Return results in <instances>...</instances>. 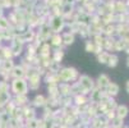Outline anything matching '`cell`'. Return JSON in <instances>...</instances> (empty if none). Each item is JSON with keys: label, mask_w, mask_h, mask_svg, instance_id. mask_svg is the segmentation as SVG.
Segmentation results:
<instances>
[{"label": "cell", "mask_w": 129, "mask_h": 128, "mask_svg": "<svg viewBox=\"0 0 129 128\" xmlns=\"http://www.w3.org/2000/svg\"><path fill=\"white\" fill-rule=\"evenodd\" d=\"M116 112H118V117H119V118H124V117H126V114H128V108H126L125 105H119Z\"/></svg>", "instance_id": "cell-12"}, {"label": "cell", "mask_w": 129, "mask_h": 128, "mask_svg": "<svg viewBox=\"0 0 129 128\" xmlns=\"http://www.w3.org/2000/svg\"><path fill=\"white\" fill-rule=\"evenodd\" d=\"M118 62H119L118 55H115V54H110V57H109V62H107V65H109V67H111V68H114V67H116V65H118Z\"/></svg>", "instance_id": "cell-10"}, {"label": "cell", "mask_w": 129, "mask_h": 128, "mask_svg": "<svg viewBox=\"0 0 129 128\" xmlns=\"http://www.w3.org/2000/svg\"><path fill=\"white\" fill-rule=\"evenodd\" d=\"M125 91L129 94V81H126V83H125Z\"/></svg>", "instance_id": "cell-19"}, {"label": "cell", "mask_w": 129, "mask_h": 128, "mask_svg": "<svg viewBox=\"0 0 129 128\" xmlns=\"http://www.w3.org/2000/svg\"><path fill=\"white\" fill-rule=\"evenodd\" d=\"M92 2H100V0H92Z\"/></svg>", "instance_id": "cell-23"}, {"label": "cell", "mask_w": 129, "mask_h": 128, "mask_svg": "<svg viewBox=\"0 0 129 128\" xmlns=\"http://www.w3.org/2000/svg\"><path fill=\"white\" fill-rule=\"evenodd\" d=\"M109 57H110V54H109V53H106V51H101L100 54H97V60H99V63H101V64H107V62H109Z\"/></svg>", "instance_id": "cell-9"}, {"label": "cell", "mask_w": 129, "mask_h": 128, "mask_svg": "<svg viewBox=\"0 0 129 128\" xmlns=\"http://www.w3.org/2000/svg\"><path fill=\"white\" fill-rule=\"evenodd\" d=\"M61 40L65 45H72L73 42H74V35L70 33V32H67L61 36Z\"/></svg>", "instance_id": "cell-8"}, {"label": "cell", "mask_w": 129, "mask_h": 128, "mask_svg": "<svg viewBox=\"0 0 129 128\" xmlns=\"http://www.w3.org/2000/svg\"><path fill=\"white\" fill-rule=\"evenodd\" d=\"M111 82L110 81V78L106 76V74H100L99 76V78H97V86L100 87V88H106V86Z\"/></svg>", "instance_id": "cell-5"}, {"label": "cell", "mask_w": 129, "mask_h": 128, "mask_svg": "<svg viewBox=\"0 0 129 128\" xmlns=\"http://www.w3.org/2000/svg\"><path fill=\"white\" fill-rule=\"evenodd\" d=\"M12 90H13V92H15L17 95H26L27 90H28L27 82L23 78H15L12 82Z\"/></svg>", "instance_id": "cell-2"}, {"label": "cell", "mask_w": 129, "mask_h": 128, "mask_svg": "<svg viewBox=\"0 0 129 128\" xmlns=\"http://www.w3.org/2000/svg\"><path fill=\"white\" fill-rule=\"evenodd\" d=\"M64 27V19L60 18L59 15L54 17V21H51V28L54 30V32H60V30Z\"/></svg>", "instance_id": "cell-4"}, {"label": "cell", "mask_w": 129, "mask_h": 128, "mask_svg": "<svg viewBox=\"0 0 129 128\" xmlns=\"http://www.w3.org/2000/svg\"><path fill=\"white\" fill-rule=\"evenodd\" d=\"M8 27H9V22L5 19V18H0V28H2L3 31H5Z\"/></svg>", "instance_id": "cell-14"}, {"label": "cell", "mask_w": 129, "mask_h": 128, "mask_svg": "<svg viewBox=\"0 0 129 128\" xmlns=\"http://www.w3.org/2000/svg\"><path fill=\"white\" fill-rule=\"evenodd\" d=\"M63 57H64V51H61V50H56V51L54 53V62L60 63V60L63 59Z\"/></svg>", "instance_id": "cell-13"}, {"label": "cell", "mask_w": 129, "mask_h": 128, "mask_svg": "<svg viewBox=\"0 0 129 128\" xmlns=\"http://www.w3.org/2000/svg\"><path fill=\"white\" fill-rule=\"evenodd\" d=\"M93 44H92V42H89V41H87L86 42V50L87 51H91V53H93Z\"/></svg>", "instance_id": "cell-17"}, {"label": "cell", "mask_w": 129, "mask_h": 128, "mask_svg": "<svg viewBox=\"0 0 129 128\" xmlns=\"http://www.w3.org/2000/svg\"><path fill=\"white\" fill-rule=\"evenodd\" d=\"M126 65H128V68H129V57H128V60H126Z\"/></svg>", "instance_id": "cell-22"}, {"label": "cell", "mask_w": 129, "mask_h": 128, "mask_svg": "<svg viewBox=\"0 0 129 128\" xmlns=\"http://www.w3.org/2000/svg\"><path fill=\"white\" fill-rule=\"evenodd\" d=\"M44 103H45V97L42 95H37V96H36V99H35V104L36 105H42Z\"/></svg>", "instance_id": "cell-15"}, {"label": "cell", "mask_w": 129, "mask_h": 128, "mask_svg": "<svg viewBox=\"0 0 129 128\" xmlns=\"http://www.w3.org/2000/svg\"><path fill=\"white\" fill-rule=\"evenodd\" d=\"M78 85L81 87L82 94H87V92H89V91L93 88V81H92V78H89L88 76H81Z\"/></svg>", "instance_id": "cell-3"}, {"label": "cell", "mask_w": 129, "mask_h": 128, "mask_svg": "<svg viewBox=\"0 0 129 128\" xmlns=\"http://www.w3.org/2000/svg\"><path fill=\"white\" fill-rule=\"evenodd\" d=\"M105 30H106L105 32H106L107 35H110V33H113V32L115 31V27H114V26H110V24H107V26L105 27Z\"/></svg>", "instance_id": "cell-18"}, {"label": "cell", "mask_w": 129, "mask_h": 128, "mask_svg": "<svg viewBox=\"0 0 129 128\" xmlns=\"http://www.w3.org/2000/svg\"><path fill=\"white\" fill-rule=\"evenodd\" d=\"M63 44V40H61V36L59 33H55L52 37H51V45L54 46H60Z\"/></svg>", "instance_id": "cell-11"}, {"label": "cell", "mask_w": 129, "mask_h": 128, "mask_svg": "<svg viewBox=\"0 0 129 128\" xmlns=\"http://www.w3.org/2000/svg\"><path fill=\"white\" fill-rule=\"evenodd\" d=\"M106 92H107L109 95H111V96L118 95V92H119V86H118L116 83H114V82H110V83L106 86Z\"/></svg>", "instance_id": "cell-6"}, {"label": "cell", "mask_w": 129, "mask_h": 128, "mask_svg": "<svg viewBox=\"0 0 129 128\" xmlns=\"http://www.w3.org/2000/svg\"><path fill=\"white\" fill-rule=\"evenodd\" d=\"M12 74L15 78H23V76L26 74V70L22 67H13L12 69Z\"/></svg>", "instance_id": "cell-7"}, {"label": "cell", "mask_w": 129, "mask_h": 128, "mask_svg": "<svg viewBox=\"0 0 129 128\" xmlns=\"http://www.w3.org/2000/svg\"><path fill=\"white\" fill-rule=\"evenodd\" d=\"M3 68L4 69H13V62L12 60H9V59H7L5 62H4V64H3Z\"/></svg>", "instance_id": "cell-16"}, {"label": "cell", "mask_w": 129, "mask_h": 128, "mask_svg": "<svg viewBox=\"0 0 129 128\" xmlns=\"http://www.w3.org/2000/svg\"><path fill=\"white\" fill-rule=\"evenodd\" d=\"M58 76H59L60 81H63V82H68V81L76 80L77 76H78V72H77L76 68H73V67H67V68H63L61 70H59Z\"/></svg>", "instance_id": "cell-1"}, {"label": "cell", "mask_w": 129, "mask_h": 128, "mask_svg": "<svg viewBox=\"0 0 129 128\" xmlns=\"http://www.w3.org/2000/svg\"><path fill=\"white\" fill-rule=\"evenodd\" d=\"M2 14H3V8L0 7V18H2Z\"/></svg>", "instance_id": "cell-21"}, {"label": "cell", "mask_w": 129, "mask_h": 128, "mask_svg": "<svg viewBox=\"0 0 129 128\" xmlns=\"http://www.w3.org/2000/svg\"><path fill=\"white\" fill-rule=\"evenodd\" d=\"M124 49H125V51L129 54V42H126V45H125V47H124Z\"/></svg>", "instance_id": "cell-20"}]
</instances>
